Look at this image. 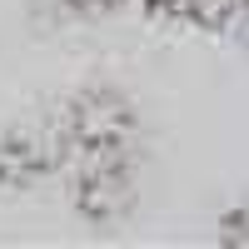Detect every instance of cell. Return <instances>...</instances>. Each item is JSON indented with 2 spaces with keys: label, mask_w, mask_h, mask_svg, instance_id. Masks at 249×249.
Returning <instances> with one entry per match:
<instances>
[{
  "label": "cell",
  "mask_w": 249,
  "mask_h": 249,
  "mask_svg": "<svg viewBox=\"0 0 249 249\" xmlns=\"http://www.w3.org/2000/svg\"><path fill=\"white\" fill-rule=\"evenodd\" d=\"M230 244H249V210H239L230 219Z\"/></svg>",
  "instance_id": "3957f363"
},
{
  "label": "cell",
  "mask_w": 249,
  "mask_h": 249,
  "mask_svg": "<svg viewBox=\"0 0 249 249\" xmlns=\"http://www.w3.org/2000/svg\"><path fill=\"white\" fill-rule=\"evenodd\" d=\"M150 5L164 10V15L190 20V25H230V20L244 15L249 0H150Z\"/></svg>",
  "instance_id": "6da1fadb"
},
{
  "label": "cell",
  "mask_w": 249,
  "mask_h": 249,
  "mask_svg": "<svg viewBox=\"0 0 249 249\" xmlns=\"http://www.w3.org/2000/svg\"><path fill=\"white\" fill-rule=\"evenodd\" d=\"M70 5H75L80 15H110V10L124 5V0H70Z\"/></svg>",
  "instance_id": "7a4b0ae2"
}]
</instances>
